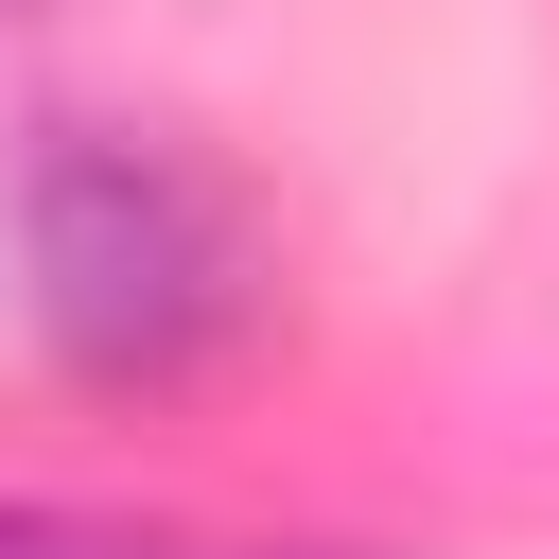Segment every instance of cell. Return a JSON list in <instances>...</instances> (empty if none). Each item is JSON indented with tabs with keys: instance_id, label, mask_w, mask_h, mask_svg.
I'll use <instances>...</instances> for the list:
<instances>
[{
	"instance_id": "1",
	"label": "cell",
	"mask_w": 559,
	"mask_h": 559,
	"mask_svg": "<svg viewBox=\"0 0 559 559\" xmlns=\"http://www.w3.org/2000/svg\"><path fill=\"white\" fill-rule=\"evenodd\" d=\"M17 262H35V314L70 367L105 384H157L192 367L210 332H245V227L227 192L175 157V140H122V122H52L35 175H17Z\"/></svg>"
},
{
	"instance_id": "2",
	"label": "cell",
	"mask_w": 559,
	"mask_h": 559,
	"mask_svg": "<svg viewBox=\"0 0 559 559\" xmlns=\"http://www.w3.org/2000/svg\"><path fill=\"white\" fill-rule=\"evenodd\" d=\"M0 559H192V542H122V524H0Z\"/></svg>"
}]
</instances>
